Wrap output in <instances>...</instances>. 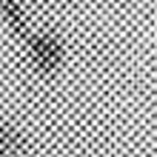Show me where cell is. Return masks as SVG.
<instances>
[{
    "mask_svg": "<svg viewBox=\"0 0 157 157\" xmlns=\"http://www.w3.org/2000/svg\"><path fill=\"white\" fill-rule=\"evenodd\" d=\"M26 54H29V66L37 75L52 77L66 63V43L57 32L37 29V32H29V37H26Z\"/></svg>",
    "mask_w": 157,
    "mask_h": 157,
    "instance_id": "obj_1",
    "label": "cell"
},
{
    "mask_svg": "<svg viewBox=\"0 0 157 157\" xmlns=\"http://www.w3.org/2000/svg\"><path fill=\"white\" fill-rule=\"evenodd\" d=\"M23 149V134L14 126L0 123V157H17Z\"/></svg>",
    "mask_w": 157,
    "mask_h": 157,
    "instance_id": "obj_2",
    "label": "cell"
}]
</instances>
